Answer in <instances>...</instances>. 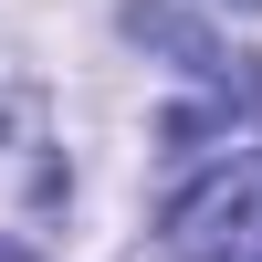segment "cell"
Masks as SVG:
<instances>
[{"instance_id": "6da1fadb", "label": "cell", "mask_w": 262, "mask_h": 262, "mask_svg": "<svg viewBox=\"0 0 262 262\" xmlns=\"http://www.w3.org/2000/svg\"><path fill=\"white\" fill-rule=\"evenodd\" d=\"M63 231V137L53 105L0 84V262H53Z\"/></svg>"}, {"instance_id": "7a4b0ae2", "label": "cell", "mask_w": 262, "mask_h": 262, "mask_svg": "<svg viewBox=\"0 0 262 262\" xmlns=\"http://www.w3.org/2000/svg\"><path fill=\"white\" fill-rule=\"evenodd\" d=\"M168 252L179 262H262V158H231L168 200Z\"/></svg>"}, {"instance_id": "3957f363", "label": "cell", "mask_w": 262, "mask_h": 262, "mask_svg": "<svg viewBox=\"0 0 262 262\" xmlns=\"http://www.w3.org/2000/svg\"><path fill=\"white\" fill-rule=\"evenodd\" d=\"M221 11H262V0H221Z\"/></svg>"}]
</instances>
